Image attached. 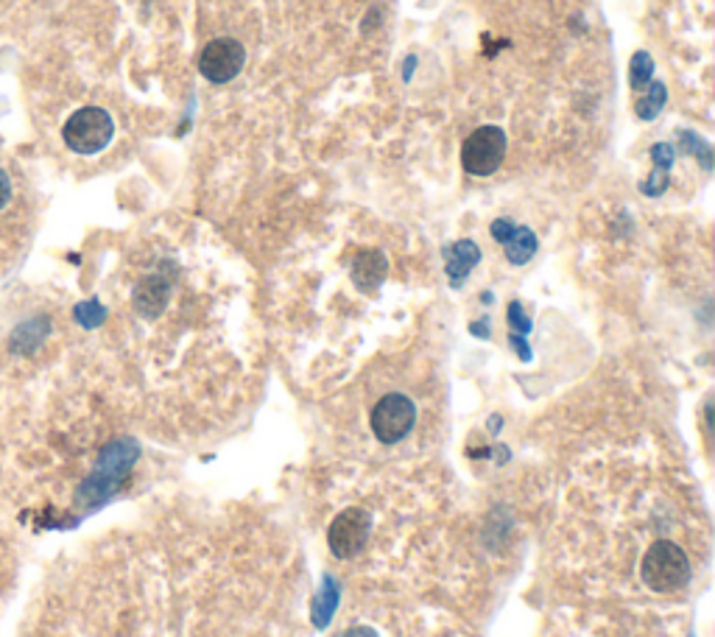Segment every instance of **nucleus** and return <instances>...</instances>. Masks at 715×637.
Masks as SVG:
<instances>
[{
	"mask_svg": "<svg viewBox=\"0 0 715 637\" xmlns=\"http://www.w3.org/2000/svg\"><path fill=\"white\" fill-rule=\"evenodd\" d=\"M643 581L648 585V590L654 592H668L682 590L690 579V562H687L685 551L670 540H657L648 546L646 557L640 562Z\"/></svg>",
	"mask_w": 715,
	"mask_h": 637,
	"instance_id": "1",
	"label": "nucleus"
},
{
	"mask_svg": "<svg viewBox=\"0 0 715 637\" xmlns=\"http://www.w3.org/2000/svg\"><path fill=\"white\" fill-rule=\"evenodd\" d=\"M137 461V444L131 439H118V442L107 444L98 459L96 470L87 478L85 487L79 490L81 501L101 503L107 501L112 492H118L120 481H124L126 472L131 470V464Z\"/></svg>",
	"mask_w": 715,
	"mask_h": 637,
	"instance_id": "2",
	"label": "nucleus"
},
{
	"mask_svg": "<svg viewBox=\"0 0 715 637\" xmlns=\"http://www.w3.org/2000/svg\"><path fill=\"white\" fill-rule=\"evenodd\" d=\"M115 135L112 115L101 107H85L74 112L65 124L62 137L70 151L76 154H98L109 146Z\"/></svg>",
	"mask_w": 715,
	"mask_h": 637,
	"instance_id": "3",
	"label": "nucleus"
},
{
	"mask_svg": "<svg viewBox=\"0 0 715 637\" xmlns=\"http://www.w3.org/2000/svg\"><path fill=\"white\" fill-rule=\"evenodd\" d=\"M506 157V131L500 126H478L461 146V166L470 177H492Z\"/></svg>",
	"mask_w": 715,
	"mask_h": 637,
	"instance_id": "4",
	"label": "nucleus"
},
{
	"mask_svg": "<svg viewBox=\"0 0 715 637\" xmlns=\"http://www.w3.org/2000/svg\"><path fill=\"white\" fill-rule=\"evenodd\" d=\"M372 433L381 439L383 444H394L411 433L417 422V405L409 394L392 392L383 394L372 409Z\"/></svg>",
	"mask_w": 715,
	"mask_h": 637,
	"instance_id": "5",
	"label": "nucleus"
},
{
	"mask_svg": "<svg viewBox=\"0 0 715 637\" xmlns=\"http://www.w3.org/2000/svg\"><path fill=\"white\" fill-rule=\"evenodd\" d=\"M372 535V514L361 507H350L330 523L327 546L335 559H352L364 551Z\"/></svg>",
	"mask_w": 715,
	"mask_h": 637,
	"instance_id": "6",
	"label": "nucleus"
},
{
	"mask_svg": "<svg viewBox=\"0 0 715 637\" xmlns=\"http://www.w3.org/2000/svg\"><path fill=\"white\" fill-rule=\"evenodd\" d=\"M246 48L235 37H216L199 53V74L213 85H227L244 70Z\"/></svg>",
	"mask_w": 715,
	"mask_h": 637,
	"instance_id": "7",
	"label": "nucleus"
},
{
	"mask_svg": "<svg viewBox=\"0 0 715 637\" xmlns=\"http://www.w3.org/2000/svg\"><path fill=\"white\" fill-rule=\"evenodd\" d=\"M170 300V280L165 274H148L137 283L135 294H131V302H135V311L140 313L143 318H157L163 316L165 305Z\"/></svg>",
	"mask_w": 715,
	"mask_h": 637,
	"instance_id": "8",
	"label": "nucleus"
},
{
	"mask_svg": "<svg viewBox=\"0 0 715 637\" xmlns=\"http://www.w3.org/2000/svg\"><path fill=\"white\" fill-rule=\"evenodd\" d=\"M481 263V249H478L476 241L464 238L456 241L444 249V268H448V277L453 283V288H461L464 277H470L472 268Z\"/></svg>",
	"mask_w": 715,
	"mask_h": 637,
	"instance_id": "9",
	"label": "nucleus"
},
{
	"mask_svg": "<svg viewBox=\"0 0 715 637\" xmlns=\"http://www.w3.org/2000/svg\"><path fill=\"white\" fill-rule=\"evenodd\" d=\"M386 272H389L386 255L378 249H364V252H358L355 263H352V283H355L361 291H375L378 285L386 280Z\"/></svg>",
	"mask_w": 715,
	"mask_h": 637,
	"instance_id": "10",
	"label": "nucleus"
},
{
	"mask_svg": "<svg viewBox=\"0 0 715 637\" xmlns=\"http://www.w3.org/2000/svg\"><path fill=\"white\" fill-rule=\"evenodd\" d=\"M503 249H506V261H509L511 266H526V263L537 255V249H540V241H537V235H533L528 227H515V233L509 235Z\"/></svg>",
	"mask_w": 715,
	"mask_h": 637,
	"instance_id": "11",
	"label": "nucleus"
},
{
	"mask_svg": "<svg viewBox=\"0 0 715 637\" xmlns=\"http://www.w3.org/2000/svg\"><path fill=\"white\" fill-rule=\"evenodd\" d=\"M335 607H339V585H335L333 576H324L322 587H319V592L313 596L311 604L313 624H316L319 629H324V626L330 624V618H333Z\"/></svg>",
	"mask_w": 715,
	"mask_h": 637,
	"instance_id": "12",
	"label": "nucleus"
},
{
	"mask_svg": "<svg viewBox=\"0 0 715 637\" xmlns=\"http://www.w3.org/2000/svg\"><path fill=\"white\" fill-rule=\"evenodd\" d=\"M665 101H668V90H665V85L663 81H652V85L646 87V96L637 98V104H635L637 118L654 120L659 112H663Z\"/></svg>",
	"mask_w": 715,
	"mask_h": 637,
	"instance_id": "13",
	"label": "nucleus"
},
{
	"mask_svg": "<svg viewBox=\"0 0 715 637\" xmlns=\"http://www.w3.org/2000/svg\"><path fill=\"white\" fill-rule=\"evenodd\" d=\"M652 76H654V59L648 51H637L635 57H631L629 62V81H631V90L643 92L648 85H652Z\"/></svg>",
	"mask_w": 715,
	"mask_h": 637,
	"instance_id": "14",
	"label": "nucleus"
},
{
	"mask_svg": "<svg viewBox=\"0 0 715 637\" xmlns=\"http://www.w3.org/2000/svg\"><path fill=\"white\" fill-rule=\"evenodd\" d=\"M679 143H682V148H685V151H690L693 157H696L698 163H702L704 171H713V148H709L707 140H702V137L693 135V131L679 129Z\"/></svg>",
	"mask_w": 715,
	"mask_h": 637,
	"instance_id": "15",
	"label": "nucleus"
},
{
	"mask_svg": "<svg viewBox=\"0 0 715 637\" xmlns=\"http://www.w3.org/2000/svg\"><path fill=\"white\" fill-rule=\"evenodd\" d=\"M648 154H652V163L657 171L670 174V168H674V146L670 143H654Z\"/></svg>",
	"mask_w": 715,
	"mask_h": 637,
	"instance_id": "16",
	"label": "nucleus"
},
{
	"mask_svg": "<svg viewBox=\"0 0 715 637\" xmlns=\"http://www.w3.org/2000/svg\"><path fill=\"white\" fill-rule=\"evenodd\" d=\"M509 325H511V336L526 339L528 333H531V318L526 316L520 302H511L509 305Z\"/></svg>",
	"mask_w": 715,
	"mask_h": 637,
	"instance_id": "17",
	"label": "nucleus"
},
{
	"mask_svg": "<svg viewBox=\"0 0 715 637\" xmlns=\"http://www.w3.org/2000/svg\"><path fill=\"white\" fill-rule=\"evenodd\" d=\"M665 188H668V174L657 171V168H654V171H652V177H648V183H640V190H643V194H646V196H663Z\"/></svg>",
	"mask_w": 715,
	"mask_h": 637,
	"instance_id": "18",
	"label": "nucleus"
},
{
	"mask_svg": "<svg viewBox=\"0 0 715 637\" xmlns=\"http://www.w3.org/2000/svg\"><path fill=\"white\" fill-rule=\"evenodd\" d=\"M517 224L511 222V218H494L492 227H489V233H492V238L498 241V244H506L509 241V235L515 233Z\"/></svg>",
	"mask_w": 715,
	"mask_h": 637,
	"instance_id": "19",
	"label": "nucleus"
},
{
	"mask_svg": "<svg viewBox=\"0 0 715 637\" xmlns=\"http://www.w3.org/2000/svg\"><path fill=\"white\" fill-rule=\"evenodd\" d=\"M76 316H79L87 327H92L104 318V307H98L96 302H90V305H81L79 311H76Z\"/></svg>",
	"mask_w": 715,
	"mask_h": 637,
	"instance_id": "20",
	"label": "nucleus"
},
{
	"mask_svg": "<svg viewBox=\"0 0 715 637\" xmlns=\"http://www.w3.org/2000/svg\"><path fill=\"white\" fill-rule=\"evenodd\" d=\"M9 199H12V183H9L7 174L0 171V210L7 207Z\"/></svg>",
	"mask_w": 715,
	"mask_h": 637,
	"instance_id": "21",
	"label": "nucleus"
},
{
	"mask_svg": "<svg viewBox=\"0 0 715 637\" xmlns=\"http://www.w3.org/2000/svg\"><path fill=\"white\" fill-rule=\"evenodd\" d=\"M341 637H378V631L372 629V626H352V629H346Z\"/></svg>",
	"mask_w": 715,
	"mask_h": 637,
	"instance_id": "22",
	"label": "nucleus"
},
{
	"mask_svg": "<svg viewBox=\"0 0 715 637\" xmlns=\"http://www.w3.org/2000/svg\"><path fill=\"white\" fill-rule=\"evenodd\" d=\"M470 331L476 333L478 339H489V333H487V322H476V325H470Z\"/></svg>",
	"mask_w": 715,
	"mask_h": 637,
	"instance_id": "23",
	"label": "nucleus"
}]
</instances>
